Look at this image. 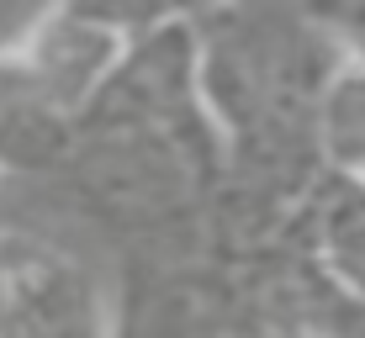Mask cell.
I'll use <instances>...</instances> for the list:
<instances>
[]
</instances>
